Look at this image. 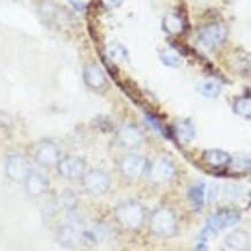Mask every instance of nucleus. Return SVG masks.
Masks as SVG:
<instances>
[{"label": "nucleus", "instance_id": "nucleus-1", "mask_svg": "<svg viewBox=\"0 0 251 251\" xmlns=\"http://www.w3.org/2000/svg\"><path fill=\"white\" fill-rule=\"evenodd\" d=\"M241 220V215L239 212L230 211V210H221L218 213H215L210 220L207 221V225L201 231V239L205 241L212 240L219 231L226 229V228L233 227Z\"/></svg>", "mask_w": 251, "mask_h": 251}, {"label": "nucleus", "instance_id": "nucleus-2", "mask_svg": "<svg viewBox=\"0 0 251 251\" xmlns=\"http://www.w3.org/2000/svg\"><path fill=\"white\" fill-rule=\"evenodd\" d=\"M116 217L124 227L128 228V229H136L144 223L145 212L141 205L138 202L128 201L117 208Z\"/></svg>", "mask_w": 251, "mask_h": 251}, {"label": "nucleus", "instance_id": "nucleus-3", "mask_svg": "<svg viewBox=\"0 0 251 251\" xmlns=\"http://www.w3.org/2000/svg\"><path fill=\"white\" fill-rule=\"evenodd\" d=\"M176 227V217L169 210L155 212L151 220V230L157 236H172L175 234Z\"/></svg>", "mask_w": 251, "mask_h": 251}, {"label": "nucleus", "instance_id": "nucleus-4", "mask_svg": "<svg viewBox=\"0 0 251 251\" xmlns=\"http://www.w3.org/2000/svg\"><path fill=\"white\" fill-rule=\"evenodd\" d=\"M30 173L28 161L20 154H13L6 162V175L14 182H24Z\"/></svg>", "mask_w": 251, "mask_h": 251}, {"label": "nucleus", "instance_id": "nucleus-5", "mask_svg": "<svg viewBox=\"0 0 251 251\" xmlns=\"http://www.w3.org/2000/svg\"><path fill=\"white\" fill-rule=\"evenodd\" d=\"M110 177L101 170H92L83 176V186L93 195H102L110 188Z\"/></svg>", "mask_w": 251, "mask_h": 251}, {"label": "nucleus", "instance_id": "nucleus-6", "mask_svg": "<svg viewBox=\"0 0 251 251\" xmlns=\"http://www.w3.org/2000/svg\"><path fill=\"white\" fill-rule=\"evenodd\" d=\"M227 30L220 25H210L202 28L198 34V41L206 49H214L225 41Z\"/></svg>", "mask_w": 251, "mask_h": 251}, {"label": "nucleus", "instance_id": "nucleus-7", "mask_svg": "<svg viewBox=\"0 0 251 251\" xmlns=\"http://www.w3.org/2000/svg\"><path fill=\"white\" fill-rule=\"evenodd\" d=\"M86 162L79 156H67L58 161V173L69 179H75L83 176Z\"/></svg>", "mask_w": 251, "mask_h": 251}, {"label": "nucleus", "instance_id": "nucleus-8", "mask_svg": "<svg viewBox=\"0 0 251 251\" xmlns=\"http://www.w3.org/2000/svg\"><path fill=\"white\" fill-rule=\"evenodd\" d=\"M147 161L144 156L131 154L125 156L121 162V172L130 178H138L146 170Z\"/></svg>", "mask_w": 251, "mask_h": 251}, {"label": "nucleus", "instance_id": "nucleus-9", "mask_svg": "<svg viewBox=\"0 0 251 251\" xmlns=\"http://www.w3.org/2000/svg\"><path fill=\"white\" fill-rule=\"evenodd\" d=\"M144 138L139 128L132 125H126L123 126L118 131L117 134V141L122 147L126 150H134L139 147L141 143H143Z\"/></svg>", "mask_w": 251, "mask_h": 251}, {"label": "nucleus", "instance_id": "nucleus-10", "mask_svg": "<svg viewBox=\"0 0 251 251\" xmlns=\"http://www.w3.org/2000/svg\"><path fill=\"white\" fill-rule=\"evenodd\" d=\"M59 159V151L57 146L50 141H46L38 145L35 152V160L40 163L41 166L50 167L58 162Z\"/></svg>", "mask_w": 251, "mask_h": 251}, {"label": "nucleus", "instance_id": "nucleus-11", "mask_svg": "<svg viewBox=\"0 0 251 251\" xmlns=\"http://www.w3.org/2000/svg\"><path fill=\"white\" fill-rule=\"evenodd\" d=\"M175 168L169 160L160 159L153 163L151 169V179L155 183H165L174 176Z\"/></svg>", "mask_w": 251, "mask_h": 251}, {"label": "nucleus", "instance_id": "nucleus-12", "mask_svg": "<svg viewBox=\"0 0 251 251\" xmlns=\"http://www.w3.org/2000/svg\"><path fill=\"white\" fill-rule=\"evenodd\" d=\"M49 188V182L46 176L40 173L30 172L25 178V189L28 194L33 196H38L44 194Z\"/></svg>", "mask_w": 251, "mask_h": 251}, {"label": "nucleus", "instance_id": "nucleus-13", "mask_svg": "<svg viewBox=\"0 0 251 251\" xmlns=\"http://www.w3.org/2000/svg\"><path fill=\"white\" fill-rule=\"evenodd\" d=\"M83 79H85V82L87 85L94 89L102 88L105 85V82H107L104 73L96 65L86 67L85 72H83Z\"/></svg>", "mask_w": 251, "mask_h": 251}, {"label": "nucleus", "instance_id": "nucleus-14", "mask_svg": "<svg viewBox=\"0 0 251 251\" xmlns=\"http://www.w3.org/2000/svg\"><path fill=\"white\" fill-rule=\"evenodd\" d=\"M230 156L224 151L211 150L205 152L204 161L213 168H224L230 163Z\"/></svg>", "mask_w": 251, "mask_h": 251}, {"label": "nucleus", "instance_id": "nucleus-15", "mask_svg": "<svg viewBox=\"0 0 251 251\" xmlns=\"http://www.w3.org/2000/svg\"><path fill=\"white\" fill-rule=\"evenodd\" d=\"M226 243L231 249L243 250L247 246H249V235L246 231H235L227 237Z\"/></svg>", "mask_w": 251, "mask_h": 251}, {"label": "nucleus", "instance_id": "nucleus-16", "mask_svg": "<svg viewBox=\"0 0 251 251\" xmlns=\"http://www.w3.org/2000/svg\"><path fill=\"white\" fill-rule=\"evenodd\" d=\"M198 91L206 98L214 99L220 94V85L214 80H204L198 85Z\"/></svg>", "mask_w": 251, "mask_h": 251}, {"label": "nucleus", "instance_id": "nucleus-17", "mask_svg": "<svg viewBox=\"0 0 251 251\" xmlns=\"http://www.w3.org/2000/svg\"><path fill=\"white\" fill-rule=\"evenodd\" d=\"M205 190L206 186L204 183H197V184L192 185L189 191V198L194 202L196 207H201L204 204L205 199Z\"/></svg>", "mask_w": 251, "mask_h": 251}, {"label": "nucleus", "instance_id": "nucleus-18", "mask_svg": "<svg viewBox=\"0 0 251 251\" xmlns=\"http://www.w3.org/2000/svg\"><path fill=\"white\" fill-rule=\"evenodd\" d=\"M196 131L194 125L190 121H184L181 124L177 125V136L183 143H189L195 138Z\"/></svg>", "mask_w": 251, "mask_h": 251}, {"label": "nucleus", "instance_id": "nucleus-19", "mask_svg": "<svg viewBox=\"0 0 251 251\" xmlns=\"http://www.w3.org/2000/svg\"><path fill=\"white\" fill-rule=\"evenodd\" d=\"M163 28L169 34H178L183 30L182 19L177 15H168L163 21Z\"/></svg>", "mask_w": 251, "mask_h": 251}, {"label": "nucleus", "instance_id": "nucleus-20", "mask_svg": "<svg viewBox=\"0 0 251 251\" xmlns=\"http://www.w3.org/2000/svg\"><path fill=\"white\" fill-rule=\"evenodd\" d=\"M235 111L237 112V114L241 115V116H244V117H249L251 115V102H250V99L248 98H243V99H240L237 100L236 103H235Z\"/></svg>", "mask_w": 251, "mask_h": 251}, {"label": "nucleus", "instance_id": "nucleus-21", "mask_svg": "<svg viewBox=\"0 0 251 251\" xmlns=\"http://www.w3.org/2000/svg\"><path fill=\"white\" fill-rule=\"evenodd\" d=\"M161 59H162V62L165 63L167 66H170V67H177L179 66V64H181V59H179V57L177 56L176 53L172 52V51H167V52L162 53Z\"/></svg>", "mask_w": 251, "mask_h": 251}, {"label": "nucleus", "instance_id": "nucleus-22", "mask_svg": "<svg viewBox=\"0 0 251 251\" xmlns=\"http://www.w3.org/2000/svg\"><path fill=\"white\" fill-rule=\"evenodd\" d=\"M109 53H110V56L114 58V59L124 60L125 56H126V50H125L124 48L121 47V46H114V47L110 48V50H109Z\"/></svg>", "mask_w": 251, "mask_h": 251}, {"label": "nucleus", "instance_id": "nucleus-23", "mask_svg": "<svg viewBox=\"0 0 251 251\" xmlns=\"http://www.w3.org/2000/svg\"><path fill=\"white\" fill-rule=\"evenodd\" d=\"M123 1L124 0H101L102 5L107 9H112V8L118 7V6H120Z\"/></svg>", "mask_w": 251, "mask_h": 251}]
</instances>
